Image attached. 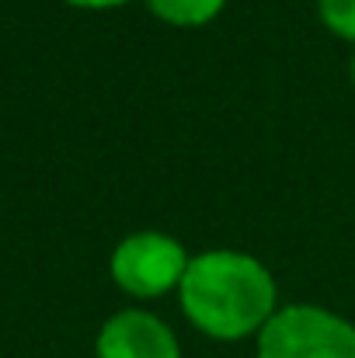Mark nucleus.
Segmentation results:
<instances>
[{"label":"nucleus","instance_id":"f03ea898","mask_svg":"<svg viewBox=\"0 0 355 358\" xmlns=\"http://www.w3.org/2000/svg\"><path fill=\"white\" fill-rule=\"evenodd\" d=\"M258 358H355V327L321 306H286L261 327Z\"/></svg>","mask_w":355,"mask_h":358},{"label":"nucleus","instance_id":"6e6552de","mask_svg":"<svg viewBox=\"0 0 355 358\" xmlns=\"http://www.w3.org/2000/svg\"><path fill=\"white\" fill-rule=\"evenodd\" d=\"M352 77H355V59H352Z\"/></svg>","mask_w":355,"mask_h":358},{"label":"nucleus","instance_id":"f257e3e1","mask_svg":"<svg viewBox=\"0 0 355 358\" xmlns=\"http://www.w3.org/2000/svg\"><path fill=\"white\" fill-rule=\"evenodd\" d=\"M178 289L188 320L220 341L247 338L275 317V278L258 257L240 250L192 257Z\"/></svg>","mask_w":355,"mask_h":358},{"label":"nucleus","instance_id":"423d86ee","mask_svg":"<svg viewBox=\"0 0 355 358\" xmlns=\"http://www.w3.org/2000/svg\"><path fill=\"white\" fill-rule=\"evenodd\" d=\"M321 17L342 38H355V0H317Z\"/></svg>","mask_w":355,"mask_h":358},{"label":"nucleus","instance_id":"0eeeda50","mask_svg":"<svg viewBox=\"0 0 355 358\" xmlns=\"http://www.w3.org/2000/svg\"><path fill=\"white\" fill-rule=\"evenodd\" d=\"M70 3H77V7H118L125 0H70Z\"/></svg>","mask_w":355,"mask_h":358},{"label":"nucleus","instance_id":"20e7f679","mask_svg":"<svg viewBox=\"0 0 355 358\" xmlns=\"http://www.w3.org/2000/svg\"><path fill=\"white\" fill-rule=\"evenodd\" d=\"M98 358H181L171 327L150 313L122 310L98 334Z\"/></svg>","mask_w":355,"mask_h":358},{"label":"nucleus","instance_id":"39448f33","mask_svg":"<svg viewBox=\"0 0 355 358\" xmlns=\"http://www.w3.org/2000/svg\"><path fill=\"white\" fill-rule=\"evenodd\" d=\"M150 10L171 24H206L213 21L227 0H146Z\"/></svg>","mask_w":355,"mask_h":358},{"label":"nucleus","instance_id":"7ed1b4c3","mask_svg":"<svg viewBox=\"0 0 355 358\" xmlns=\"http://www.w3.org/2000/svg\"><path fill=\"white\" fill-rule=\"evenodd\" d=\"M188 271V254L178 240L164 234H132L112 254V278L132 296H164L181 285Z\"/></svg>","mask_w":355,"mask_h":358}]
</instances>
